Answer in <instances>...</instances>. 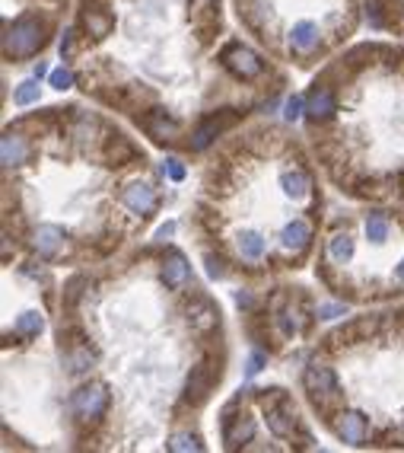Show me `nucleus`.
I'll use <instances>...</instances> for the list:
<instances>
[{
	"label": "nucleus",
	"instance_id": "cd10ccee",
	"mask_svg": "<svg viewBox=\"0 0 404 453\" xmlns=\"http://www.w3.org/2000/svg\"><path fill=\"white\" fill-rule=\"evenodd\" d=\"M166 447H169L172 453H201V450H204V444H201L198 434H185V431H182V434H172Z\"/></svg>",
	"mask_w": 404,
	"mask_h": 453
},
{
	"label": "nucleus",
	"instance_id": "ea45409f",
	"mask_svg": "<svg viewBox=\"0 0 404 453\" xmlns=\"http://www.w3.org/2000/svg\"><path fill=\"white\" fill-rule=\"evenodd\" d=\"M194 10H213V0H191Z\"/></svg>",
	"mask_w": 404,
	"mask_h": 453
},
{
	"label": "nucleus",
	"instance_id": "aec40b11",
	"mask_svg": "<svg viewBox=\"0 0 404 453\" xmlns=\"http://www.w3.org/2000/svg\"><path fill=\"white\" fill-rule=\"evenodd\" d=\"M61 345H67V357H64V364H67V370L70 374H86L89 367H93V351L86 348V345L76 339V342H61Z\"/></svg>",
	"mask_w": 404,
	"mask_h": 453
},
{
	"label": "nucleus",
	"instance_id": "79ce46f5",
	"mask_svg": "<svg viewBox=\"0 0 404 453\" xmlns=\"http://www.w3.org/2000/svg\"><path fill=\"white\" fill-rule=\"evenodd\" d=\"M395 275H398V281L404 284V258H401V265H398V272H395Z\"/></svg>",
	"mask_w": 404,
	"mask_h": 453
},
{
	"label": "nucleus",
	"instance_id": "1a4fd4ad",
	"mask_svg": "<svg viewBox=\"0 0 404 453\" xmlns=\"http://www.w3.org/2000/svg\"><path fill=\"white\" fill-rule=\"evenodd\" d=\"M255 434V421L248 415H233V405L223 412V440L227 447H239L245 440H252Z\"/></svg>",
	"mask_w": 404,
	"mask_h": 453
},
{
	"label": "nucleus",
	"instance_id": "423d86ee",
	"mask_svg": "<svg viewBox=\"0 0 404 453\" xmlns=\"http://www.w3.org/2000/svg\"><path fill=\"white\" fill-rule=\"evenodd\" d=\"M335 434L344 440V444L363 447L366 438H370V425L360 412H337L335 415Z\"/></svg>",
	"mask_w": 404,
	"mask_h": 453
},
{
	"label": "nucleus",
	"instance_id": "a211bd4d",
	"mask_svg": "<svg viewBox=\"0 0 404 453\" xmlns=\"http://www.w3.org/2000/svg\"><path fill=\"white\" fill-rule=\"evenodd\" d=\"M281 188L287 198L302 202V198H309V192H312V179H309L306 169H287V173L281 176Z\"/></svg>",
	"mask_w": 404,
	"mask_h": 453
},
{
	"label": "nucleus",
	"instance_id": "ddd939ff",
	"mask_svg": "<svg viewBox=\"0 0 404 453\" xmlns=\"http://www.w3.org/2000/svg\"><path fill=\"white\" fill-rule=\"evenodd\" d=\"M335 112H337L335 93H331L328 86H316V90H312V96L306 99V115L312 122H325V119H331Z\"/></svg>",
	"mask_w": 404,
	"mask_h": 453
},
{
	"label": "nucleus",
	"instance_id": "72a5a7b5",
	"mask_svg": "<svg viewBox=\"0 0 404 453\" xmlns=\"http://www.w3.org/2000/svg\"><path fill=\"white\" fill-rule=\"evenodd\" d=\"M163 176H169L172 182H182V179H185V166H182V160L169 157V160L163 163Z\"/></svg>",
	"mask_w": 404,
	"mask_h": 453
},
{
	"label": "nucleus",
	"instance_id": "a19ab883",
	"mask_svg": "<svg viewBox=\"0 0 404 453\" xmlns=\"http://www.w3.org/2000/svg\"><path fill=\"white\" fill-rule=\"evenodd\" d=\"M236 303H239V307H252V297H248V294H236Z\"/></svg>",
	"mask_w": 404,
	"mask_h": 453
},
{
	"label": "nucleus",
	"instance_id": "0eeeda50",
	"mask_svg": "<svg viewBox=\"0 0 404 453\" xmlns=\"http://www.w3.org/2000/svg\"><path fill=\"white\" fill-rule=\"evenodd\" d=\"M121 204L130 211V214H153V208H156V192H153L147 182H130L128 188L121 192Z\"/></svg>",
	"mask_w": 404,
	"mask_h": 453
},
{
	"label": "nucleus",
	"instance_id": "c9c22d12",
	"mask_svg": "<svg viewBox=\"0 0 404 453\" xmlns=\"http://www.w3.org/2000/svg\"><path fill=\"white\" fill-rule=\"evenodd\" d=\"M337 316H344L341 303H322L318 307V320H337Z\"/></svg>",
	"mask_w": 404,
	"mask_h": 453
},
{
	"label": "nucleus",
	"instance_id": "e433bc0d",
	"mask_svg": "<svg viewBox=\"0 0 404 453\" xmlns=\"http://www.w3.org/2000/svg\"><path fill=\"white\" fill-rule=\"evenodd\" d=\"M264 361H267L264 351H252V357H248V364H245V374H248V376H255L261 367H264Z\"/></svg>",
	"mask_w": 404,
	"mask_h": 453
},
{
	"label": "nucleus",
	"instance_id": "4c0bfd02",
	"mask_svg": "<svg viewBox=\"0 0 404 453\" xmlns=\"http://www.w3.org/2000/svg\"><path fill=\"white\" fill-rule=\"evenodd\" d=\"M61 55L64 58L74 55V32H64V39H61Z\"/></svg>",
	"mask_w": 404,
	"mask_h": 453
},
{
	"label": "nucleus",
	"instance_id": "393cba45",
	"mask_svg": "<svg viewBox=\"0 0 404 453\" xmlns=\"http://www.w3.org/2000/svg\"><path fill=\"white\" fill-rule=\"evenodd\" d=\"M267 10H271V7H267L264 0H248V4H242V7H239V16H242V20H245L252 29H261V26H264Z\"/></svg>",
	"mask_w": 404,
	"mask_h": 453
},
{
	"label": "nucleus",
	"instance_id": "a878e982",
	"mask_svg": "<svg viewBox=\"0 0 404 453\" xmlns=\"http://www.w3.org/2000/svg\"><path fill=\"white\" fill-rule=\"evenodd\" d=\"M239 252L245 258H261V256H264V237H261V233H255V230L239 233Z\"/></svg>",
	"mask_w": 404,
	"mask_h": 453
},
{
	"label": "nucleus",
	"instance_id": "39448f33",
	"mask_svg": "<svg viewBox=\"0 0 404 453\" xmlns=\"http://www.w3.org/2000/svg\"><path fill=\"white\" fill-rule=\"evenodd\" d=\"M220 376V367H213L210 361H201L198 367L191 370V376H188V386H185V402L191 405H201L207 396H210L213 390V380Z\"/></svg>",
	"mask_w": 404,
	"mask_h": 453
},
{
	"label": "nucleus",
	"instance_id": "f257e3e1",
	"mask_svg": "<svg viewBox=\"0 0 404 453\" xmlns=\"http://www.w3.org/2000/svg\"><path fill=\"white\" fill-rule=\"evenodd\" d=\"M41 45H45V22L32 13L16 20L13 26L7 29V35H4V51H7L10 58H29V55H35Z\"/></svg>",
	"mask_w": 404,
	"mask_h": 453
},
{
	"label": "nucleus",
	"instance_id": "b1692460",
	"mask_svg": "<svg viewBox=\"0 0 404 453\" xmlns=\"http://www.w3.org/2000/svg\"><path fill=\"white\" fill-rule=\"evenodd\" d=\"M366 237H370V243H385L389 239V217L382 211L366 214Z\"/></svg>",
	"mask_w": 404,
	"mask_h": 453
},
{
	"label": "nucleus",
	"instance_id": "bb28decb",
	"mask_svg": "<svg viewBox=\"0 0 404 453\" xmlns=\"http://www.w3.org/2000/svg\"><path fill=\"white\" fill-rule=\"evenodd\" d=\"M328 252L335 262H350V256H354V239L347 237V233H335V237L328 239Z\"/></svg>",
	"mask_w": 404,
	"mask_h": 453
},
{
	"label": "nucleus",
	"instance_id": "412c9836",
	"mask_svg": "<svg viewBox=\"0 0 404 453\" xmlns=\"http://www.w3.org/2000/svg\"><path fill=\"white\" fill-rule=\"evenodd\" d=\"M61 243H64V233L58 230V227H51V223L48 227H39L32 237V246L39 256H55V252L61 249Z\"/></svg>",
	"mask_w": 404,
	"mask_h": 453
},
{
	"label": "nucleus",
	"instance_id": "9d476101",
	"mask_svg": "<svg viewBox=\"0 0 404 453\" xmlns=\"http://www.w3.org/2000/svg\"><path fill=\"white\" fill-rule=\"evenodd\" d=\"M188 326H191L198 335L213 332V329L220 326V310L213 307V303H210V300H207V297L194 300L191 307H188Z\"/></svg>",
	"mask_w": 404,
	"mask_h": 453
},
{
	"label": "nucleus",
	"instance_id": "c85d7f7f",
	"mask_svg": "<svg viewBox=\"0 0 404 453\" xmlns=\"http://www.w3.org/2000/svg\"><path fill=\"white\" fill-rule=\"evenodd\" d=\"M134 157V147L128 144V140L121 138V134H115L112 138V144H109V160H112V166H124V160H130Z\"/></svg>",
	"mask_w": 404,
	"mask_h": 453
},
{
	"label": "nucleus",
	"instance_id": "7c9ffc66",
	"mask_svg": "<svg viewBox=\"0 0 404 453\" xmlns=\"http://www.w3.org/2000/svg\"><path fill=\"white\" fill-rule=\"evenodd\" d=\"M41 326H45V322H41V316L35 313V310H29V313H22L20 320H16V332L26 335V339L39 335V332H41Z\"/></svg>",
	"mask_w": 404,
	"mask_h": 453
},
{
	"label": "nucleus",
	"instance_id": "dca6fc26",
	"mask_svg": "<svg viewBox=\"0 0 404 453\" xmlns=\"http://www.w3.org/2000/svg\"><path fill=\"white\" fill-rule=\"evenodd\" d=\"M290 42H293V48L299 51V55H309V51H316L318 42H322V32H318L316 22H296L293 29H290Z\"/></svg>",
	"mask_w": 404,
	"mask_h": 453
},
{
	"label": "nucleus",
	"instance_id": "473e14b6",
	"mask_svg": "<svg viewBox=\"0 0 404 453\" xmlns=\"http://www.w3.org/2000/svg\"><path fill=\"white\" fill-rule=\"evenodd\" d=\"M51 86L55 90H70V84H74V74H70L67 67H58V70H51Z\"/></svg>",
	"mask_w": 404,
	"mask_h": 453
},
{
	"label": "nucleus",
	"instance_id": "2f4dec72",
	"mask_svg": "<svg viewBox=\"0 0 404 453\" xmlns=\"http://www.w3.org/2000/svg\"><path fill=\"white\" fill-rule=\"evenodd\" d=\"M302 112H306V99H302V96H290L287 105H283V119H287V122H296V119L302 115Z\"/></svg>",
	"mask_w": 404,
	"mask_h": 453
},
{
	"label": "nucleus",
	"instance_id": "f704fd0d",
	"mask_svg": "<svg viewBox=\"0 0 404 453\" xmlns=\"http://www.w3.org/2000/svg\"><path fill=\"white\" fill-rule=\"evenodd\" d=\"M204 265H207V275H210L213 281L227 275V265H223V258H217V256H207V258H204Z\"/></svg>",
	"mask_w": 404,
	"mask_h": 453
},
{
	"label": "nucleus",
	"instance_id": "4468645a",
	"mask_svg": "<svg viewBox=\"0 0 404 453\" xmlns=\"http://www.w3.org/2000/svg\"><path fill=\"white\" fill-rule=\"evenodd\" d=\"M264 409H267V428H271V434H274V438H293L296 419L290 415L287 399H281V402H274V405H264Z\"/></svg>",
	"mask_w": 404,
	"mask_h": 453
},
{
	"label": "nucleus",
	"instance_id": "5701e85b",
	"mask_svg": "<svg viewBox=\"0 0 404 453\" xmlns=\"http://www.w3.org/2000/svg\"><path fill=\"white\" fill-rule=\"evenodd\" d=\"M277 326H281V332L283 335H296V332H302L306 329V316H302V310H277Z\"/></svg>",
	"mask_w": 404,
	"mask_h": 453
},
{
	"label": "nucleus",
	"instance_id": "4be33fe9",
	"mask_svg": "<svg viewBox=\"0 0 404 453\" xmlns=\"http://www.w3.org/2000/svg\"><path fill=\"white\" fill-rule=\"evenodd\" d=\"M147 125V131L153 134V138H159V140H169L172 134H178V122H172L169 115H166V112H150V119L144 122Z\"/></svg>",
	"mask_w": 404,
	"mask_h": 453
},
{
	"label": "nucleus",
	"instance_id": "f03ea898",
	"mask_svg": "<svg viewBox=\"0 0 404 453\" xmlns=\"http://www.w3.org/2000/svg\"><path fill=\"white\" fill-rule=\"evenodd\" d=\"M302 386H306L309 399H312L322 412H331L337 402H341L337 380H335V374H331V367H325V364H309L306 374H302Z\"/></svg>",
	"mask_w": 404,
	"mask_h": 453
},
{
	"label": "nucleus",
	"instance_id": "58836bf2",
	"mask_svg": "<svg viewBox=\"0 0 404 453\" xmlns=\"http://www.w3.org/2000/svg\"><path fill=\"white\" fill-rule=\"evenodd\" d=\"M172 230H175V223H166V227H159L156 239H166V237H172Z\"/></svg>",
	"mask_w": 404,
	"mask_h": 453
},
{
	"label": "nucleus",
	"instance_id": "9b49d317",
	"mask_svg": "<svg viewBox=\"0 0 404 453\" xmlns=\"http://www.w3.org/2000/svg\"><path fill=\"white\" fill-rule=\"evenodd\" d=\"M312 243V227L306 221H290L281 233V249L283 252H293V256H302Z\"/></svg>",
	"mask_w": 404,
	"mask_h": 453
},
{
	"label": "nucleus",
	"instance_id": "2eb2a0df",
	"mask_svg": "<svg viewBox=\"0 0 404 453\" xmlns=\"http://www.w3.org/2000/svg\"><path fill=\"white\" fill-rule=\"evenodd\" d=\"M372 332H376V320L363 316V320H356V322H350V326L337 329V332L331 335V345H356V342H366Z\"/></svg>",
	"mask_w": 404,
	"mask_h": 453
},
{
	"label": "nucleus",
	"instance_id": "7ed1b4c3",
	"mask_svg": "<svg viewBox=\"0 0 404 453\" xmlns=\"http://www.w3.org/2000/svg\"><path fill=\"white\" fill-rule=\"evenodd\" d=\"M70 409H74V415L80 421H99L105 415V409H109V390H105L102 383L83 386V390L74 393Z\"/></svg>",
	"mask_w": 404,
	"mask_h": 453
},
{
	"label": "nucleus",
	"instance_id": "6e6552de",
	"mask_svg": "<svg viewBox=\"0 0 404 453\" xmlns=\"http://www.w3.org/2000/svg\"><path fill=\"white\" fill-rule=\"evenodd\" d=\"M236 112H223V115H210V119H204L198 125V131L191 134V147L194 150H204V147H210V140L217 138L220 131H227L229 125H236Z\"/></svg>",
	"mask_w": 404,
	"mask_h": 453
},
{
	"label": "nucleus",
	"instance_id": "f8f14e48",
	"mask_svg": "<svg viewBox=\"0 0 404 453\" xmlns=\"http://www.w3.org/2000/svg\"><path fill=\"white\" fill-rule=\"evenodd\" d=\"M26 160H29V144H26V138H20V134L7 131V134H4V140H0V163H4V169L22 166Z\"/></svg>",
	"mask_w": 404,
	"mask_h": 453
},
{
	"label": "nucleus",
	"instance_id": "c756f323",
	"mask_svg": "<svg viewBox=\"0 0 404 453\" xmlns=\"http://www.w3.org/2000/svg\"><path fill=\"white\" fill-rule=\"evenodd\" d=\"M35 99H39V77L22 80V84L16 86V93H13V103L16 105H32Z\"/></svg>",
	"mask_w": 404,
	"mask_h": 453
},
{
	"label": "nucleus",
	"instance_id": "f3484780",
	"mask_svg": "<svg viewBox=\"0 0 404 453\" xmlns=\"http://www.w3.org/2000/svg\"><path fill=\"white\" fill-rule=\"evenodd\" d=\"M112 26H115V20H112L102 7H96V4L89 0L86 10H83V29H86L93 39H105V35L112 32Z\"/></svg>",
	"mask_w": 404,
	"mask_h": 453
},
{
	"label": "nucleus",
	"instance_id": "37998d69",
	"mask_svg": "<svg viewBox=\"0 0 404 453\" xmlns=\"http://www.w3.org/2000/svg\"><path fill=\"white\" fill-rule=\"evenodd\" d=\"M398 438H401V440H404V421H401V428H398Z\"/></svg>",
	"mask_w": 404,
	"mask_h": 453
},
{
	"label": "nucleus",
	"instance_id": "20e7f679",
	"mask_svg": "<svg viewBox=\"0 0 404 453\" xmlns=\"http://www.w3.org/2000/svg\"><path fill=\"white\" fill-rule=\"evenodd\" d=\"M220 61H223L227 70H233L239 80H255L261 70H264V61H261L252 48H245V45H239V42L227 45L223 55H220Z\"/></svg>",
	"mask_w": 404,
	"mask_h": 453
},
{
	"label": "nucleus",
	"instance_id": "6ab92c4d",
	"mask_svg": "<svg viewBox=\"0 0 404 453\" xmlns=\"http://www.w3.org/2000/svg\"><path fill=\"white\" fill-rule=\"evenodd\" d=\"M188 262H185V256L182 252H169V258L163 262V281H166V287H185V281H188Z\"/></svg>",
	"mask_w": 404,
	"mask_h": 453
}]
</instances>
